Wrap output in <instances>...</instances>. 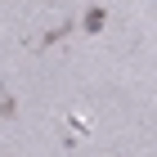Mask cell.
I'll use <instances>...</instances> for the list:
<instances>
[{
	"label": "cell",
	"mask_w": 157,
	"mask_h": 157,
	"mask_svg": "<svg viewBox=\"0 0 157 157\" xmlns=\"http://www.w3.org/2000/svg\"><path fill=\"white\" fill-rule=\"evenodd\" d=\"M103 23H108V13H103V9H90V13H85V32H90V36L103 32Z\"/></svg>",
	"instance_id": "obj_1"
}]
</instances>
